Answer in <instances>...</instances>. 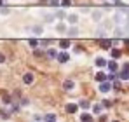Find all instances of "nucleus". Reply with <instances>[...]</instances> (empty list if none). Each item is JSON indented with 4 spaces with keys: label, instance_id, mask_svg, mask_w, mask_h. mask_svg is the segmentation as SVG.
I'll use <instances>...</instances> for the list:
<instances>
[{
    "label": "nucleus",
    "instance_id": "f257e3e1",
    "mask_svg": "<svg viewBox=\"0 0 129 122\" xmlns=\"http://www.w3.org/2000/svg\"><path fill=\"white\" fill-rule=\"evenodd\" d=\"M110 87H112V84H110V82H107V80L100 82V91H101V93H108V91H110Z\"/></svg>",
    "mask_w": 129,
    "mask_h": 122
},
{
    "label": "nucleus",
    "instance_id": "f03ea898",
    "mask_svg": "<svg viewBox=\"0 0 129 122\" xmlns=\"http://www.w3.org/2000/svg\"><path fill=\"white\" fill-rule=\"evenodd\" d=\"M79 110V105H75V103H70V105H66V112L68 113H75Z\"/></svg>",
    "mask_w": 129,
    "mask_h": 122
},
{
    "label": "nucleus",
    "instance_id": "7ed1b4c3",
    "mask_svg": "<svg viewBox=\"0 0 129 122\" xmlns=\"http://www.w3.org/2000/svg\"><path fill=\"white\" fill-rule=\"evenodd\" d=\"M68 59H70L68 52H59V54H58V61H59V63H66Z\"/></svg>",
    "mask_w": 129,
    "mask_h": 122
},
{
    "label": "nucleus",
    "instance_id": "20e7f679",
    "mask_svg": "<svg viewBox=\"0 0 129 122\" xmlns=\"http://www.w3.org/2000/svg\"><path fill=\"white\" fill-rule=\"evenodd\" d=\"M119 79L120 80H129V70H124L122 68V72L119 73Z\"/></svg>",
    "mask_w": 129,
    "mask_h": 122
},
{
    "label": "nucleus",
    "instance_id": "39448f33",
    "mask_svg": "<svg viewBox=\"0 0 129 122\" xmlns=\"http://www.w3.org/2000/svg\"><path fill=\"white\" fill-rule=\"evenodd\" d=\"M70 45H72V42L68 40V39H63V40H59V47H61V49H68Z\"/></svg>",
    "mask_w": 129,
    "mask_h": 122
},
{
    "label": "nucleus",
    "instance_id": "423d86ee",
    "mask_svg": "<svg viewBox=\"0 0 129 122\" xmlns=\"http://www.w3.org/2000/svg\"><path fill=\"white\" fill-rule=\"evenodd\" d=\"M23 82H24V84H31V82H33V75H31V73H24V75H23Z\"/></svg>",
    "mask_w": 129,
    "mask_h": 122
},
{
    "label": "nucleus",
    "instance_id": "0eeeda50",
    "mask_svg": "<svg viewBox=\"0 0 129 122\" xmlns=\"http://www.w3.org/2000/svg\"><path fill=\"white\" fill-rule=\"evenodd\" d=\"M47 58L56 59V58H58V51H56V49H49V51H47Z\"/></svg>",
    "mask_w": 129,
    "mask_h": 122
},
{
    "label": "nucleus",
    "instance_id": "6e6552de",
    "mask_svg": "<svg viewBox=\"0 0 129 122\" xmlns=\"http://www.w3.org/2000/svg\"><path fill=\"white\" fill-rule=\"evenodd\" d=\"M107 66H108V70H110V72H117V70H119V65H117L115 61H110Z\"/></svg>",
    "mask_w": 129,
    "mask_h": 122
},
{
    "label": "nucleus",
    "instance_id": "1a4fd4ad",
    "mask_svg": "<svg viewBox=\"0 0 129 122\" xmlns=\"http://www.w3.org/2000/svg\"><path fill=\"white\" fill-rule=\"evenodd\" d=\"M63 87L66 89V91H70V89H73V87H75V84H73V80H64Z\"/></svg>",
    "mask_w": 129,
    "mask_h": 122
},
{
    "label": "nucleus",
    "instance_id": "9d476101",
    "mask_svg": "<svg viewBox=\"0 0 129 122\" xmlns=\"http://www.w3.org/2000/svg\"><path fill=\"white\" fill-rule=\"evenodd\" d=\"M108 63H107V59H103V58H98L96 59V66H100V68H103V66H107Z\"/></svg>",
    "mask_w": 129,
    "mask_h": 122
},
{
    "label": "nucleus",
    "instance_id": "9b49d317",
    "mask_svg": "<svg viewBox=\"0 0 129 122\" xmlns=\"http://www.w3.org/2000/svg\"><path fill=\"white\" fill-rule=\"evenodd\" d=\"M56 119H58V117H56L54 113H49V115H44V120H47V122H54Z\"/></svg>",
    "mask_w": 129,
    "mask_h": 122
},
{
    "label": "nucleus",
    "instance_id": "f8f14e48",
    "mask_svg": "<svg viewBox=\"0 0 129 122\" xmlns=\"http://www.w3.org/2000/svg\"><path fill=\"white\" fill-rule=\"evenodd\" d=\"M107 79H108V77L105 75V73H101V72L96 73V80H98V82H103V80H107Z\"/></svg>",
    "mask_w": 129,
    "mask_h": 122
},
{
    "label": "nucleus",
    "instance_id": "ddd939ff",
    "mask_svg": "<svg viewBox=\"0 0 129 122\" xmlns=\"http://www.w3.org/2000/svg\"><path fill=\"white\" fill-rule=\"evenodd\" d=\"M79 106H80V108H84V110H87V108L91 106V103H89V101H86V100H82V101L79 103Z\"/></svg>",
    "mask_w": 129,
    "mask_h": 122
},
{
    "label": "nucleus",
    "instance_id": "4468645a",
    "mask_svg": "<svg viewBox=\"0 0 129 122\" xmlns=\"http://www.w3.org/2000/svg\"><path fill=\"white\" fill-rule=\"evenodd\" d=\"M100 44H101L103 49H110V45H112V42H110V40H101Z\"/></svg>",
    "mask_w": 129,
    "mask_h": 122
},
{
    "label": "nucleus",
    "instance_id": "2eb2a0df",
    "mask_svg": "<svg viewBox=\"0 0 129 122\" xmlns=\"http://www.w3.org/2000/svg\"><path fill=\"white\" fill-rule=\"evenodd\" d=\"M101 110H103V105H94V106H92V112H94V113H100Z\"/></svg>",
    "mask_w": 129,
    "mask_h": 122
},
{
    "label": "nucleus",
    "instance_id": "dca6fc26",
    "mask_svg": "<svg viewBox=\"0 0 129 122\" xmlns=\"http://www.w3.org/2000/svg\"><path fill=\"white\" fill-rule=\"evenodd\" d=\"M80 120H82V122H89V120H92V117L87 115V113H84V115H80Z\"/></svg>",
    "mask_w": 129,
    "mask_h": 122
},
{
    "label": "nucleus",
    "instance_id": "f3484780",
    "mask_svg": "<svg viewBox=\"0 0 129 122\" xmlns=\"http://www.w3.org/2000/svg\"><path fill=\"white\" fill-rule=\"evenodd\" d=\"M112 58H120V51L119 49H112Z\"/></svg>",
    "mask_w": 129,
    "mask_h": 122
},
{
    "label": "nucleus",
    "instance_id": "a211bd4d",
    "mask_svg": "<svg viewBox=\"0 0 129 122\" xmlns=\"http://www.w3.org/2000/svg\"><path fill=\"white\" fill-rule=\"evenodd\" d=\"M66 19H68V23H77V16H73V14H72V16H68Z\"/></svg>",
    "mask_w": 129,
    "mask_h": 122
},
{
    "label": "nucleus",
    "instance_id": "6ab92c4d",
    "mask_svg": "<svg viewBox=\"0 0 129 122\" xmlns=\"http://www.w3.org/2000/svg\"><path fill=\"white\" fill-rule=\"evenodd\" d=\"M115 79H117V73H115V72H112V73H110V75H108V80H115Z\"/></svg>",
    "mask_w": 129,
    "mask_h": 122
},
{
    "label": "nucleus",
    "instance_id": "aec40b11",
    "mask_svg": "<svg viewBox=\"0 0 129 122\" xmlns=\"http://www.w3.org/2000/svg\"><path fill=\"white\" fill-rule=\"evenodd\" d=\"M61 5H63V7H70V5H72V2H70V0H63V2H61Z\"/></svg>",
    "mask_w": 129,
    "mask_h": 122
},
{
    "label": "nucleus",
    "instance_id": "412c9836",
    "mask_svg": "<svg viewBox=\"0 0 129 122\" xmlns=\"http://www.w3.org/2000/svg\"><path fill=\"white\" fill-rule=\"evenodd\" d=\"M37 44H39V42L35 40V39H31V40H30V47H37Z\"/></svg>",
    "mask_w": 129,
    "mask_h": 122
},
{
    "label": "nucleus",
    "instance_id": "4be33fe9",
    "mask_svg": "<svg viewBox=\"0 0 129 122\" xmlns=\"http://www.w3.org/2000/svg\"><path fill=\"white\" fill-rule=\"evenodd\" d=\"M58 4H59V0H51V5H52V7H56Z\"/></svg>",
    "mask_w": 129,
    "mask_h": 122
},
{
    "label": "nucleus",
    "instance_id": "5701e85b",
    "mask_svg": "<svg viewBox=\"0 0 129 122\" xmlns=\"http://www.w3.org/2000/svg\"><path fill=\"white\" fill-rule=\"evenodd\" d=\"M103 106H107V108H108V106H112V103L108 101V100H105V101H103Z\"/></svg>",
    "mask_w": 129,
    "mask_h": 122
},
{
    "label": "nucleus",
    "instance_id": "b1692460",
    "mask_svg": "<svg viewBox=\"0 0 129 122\" xmlns=\"http://www.w3.org/2000/svg\"><path fill=\"white\" fill-rule=\"evenodd\" d=\"M35 56H44V52H42V51H39V49H37V51H35Z\"/></svg>",
    "mask_w": 129,
    "mask_h": 122
},
{
    "label": "nucleus",
    "instance_id": "393cba45",
    "mask_svg": "<svg viewBox=\"0 0 129 122\" xmlns=\"http://www.w3.org/2000/svg\"><path fill=\"white\" fill-rule=\"evenodd\" d=\"M4 61H5V56H4V54H0V63H4Z\"/></svg>",
    "mask_w": 129,
    "mask_h": 122
},
{
    "label": "nucleus",
    "instance_id": "a878e982",
    "mask_svg": "<svg viewBox=\"0 0 129 122\" xmlns=\"http://www.w3.org/2000/svg\"><path fill=\"white\" fill-rule=\"evenodd\" d=\"M122 68H124V70H129V63H126V65H124Z\"/></svg>",
    "mask_w": 129,
    "mask_h": 122
},
{
    "label": "nucleus",
    "instance_id": "bb28decb",
    "mask_svg": "<svg viewBox=\"0 0 129 122\" xmlns=\"http://www.w3.org/2000/svg\"><path fill=\"white\" fill-rule=\"evenodd\" d=\"M0 5H2V0H0Z\"/></svg>",
    "mask_w": 129,
    "mask_h": 122
}]
</instances>
